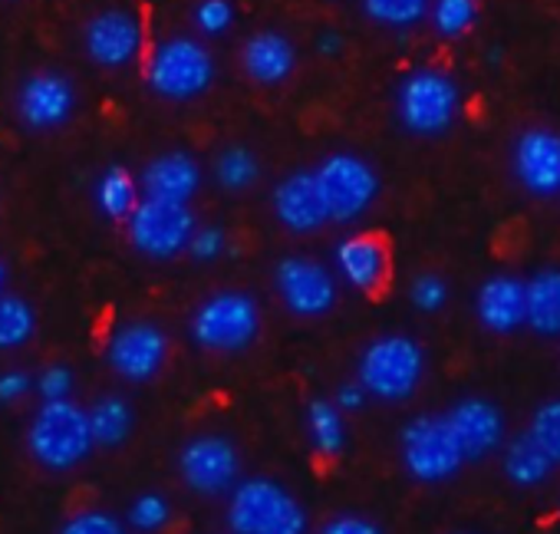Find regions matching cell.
<instances>
[{
	"instance_id": "obj_18",
	"label": "cell",
	"mask_w": 560,
	"mask_h": 534,
	"mask_svg": "<svg viewBox=\"0 0 560 534\" xmlns=\"http://www.w3.org/2000/svg\"><path fill=\"white\" fill-rule=\"evenodd\" d=\"M334 271L343 285H350L360 294H373L383 288L389 271V247L380 234L360 231L343 237L334 247Z\"/></svg>"
},
{
	"instance_id": "obj_28",
	"label": "cell",
	"mask_w": 560,
	"mask_h": 534,
	"mask_svg": "<svg viewBox=\"0 0 560 534\" xmlns=\"http://www.w3.org/2000/svg\"><path fill=\"white\" fill-rule=\"evenodd\" d=\"M432 0H363V14L386 31H412L429 21Z\"/></svg>"
},
{
	"instance_id": "obj_39",
	"label": "cell",
	"mask_w": 560,
	"mask_h": 534,
	"mask_svg": "<svg viewBox=\"0 0 560 534\" xmlns=\"http://www.w3.org/2000/svg\"><path fill=\"white\" fill-rule=\"evenodd\" d=\"M31 390H37V380H31L24 370H8V373H0V403H18V399L27 396Z\"/></svg>"
},
{
	"instance_id": "obj_11",
	"label": "cell",
	"mask_w": 560,
	"mask_h": 534,
	"mask_svg": "<svg viewBox=\"0 0 560 534\" xmlns=\"http://www.w3.org/2000/svg\"><path fill=\"white\" fill-rule=\"evenodd\" d=\"M178 475L195 495H224L241 481V455L224 436H195L178 452Z\"/></svg>"
},
{
	"instance_id": "obj_35",
	"label": "cell",
	"mask_w": 560,
	"mask_h": 534,
	"mask_svg": "<svg viewBox=\"0 0 560 534\" xmlns=\"http://www.w3.org/2000/svg\"><path fill=\"white\" fill-rule=\"evenodd\" d=\"M224 251H228V231L218 224H198L185 254L198 264H211V260L224 257Z\"/></svg>"
},
{
	"instance_id": "obj_32",
	"label": "cell",
	"mask_w": 560,
	"mask_h": 534,
	"mask_svg": "<svg viewBox=\"0 0 560 534\" xmlns=\"http://www.w3.org/2000/svg\"><path fill=\"white\" fill-rule=\"evenodd\" d=\"M168 521H172V504H168V498L159 495V491H145V495H139V498L129 504V524H132L139 534H155V531H162Z\"/></svg>"
},
{
	"instance_id": "obj_17",
	"label": "cell",
	"mask_w": 560,
	"mask_h": 534,
	"mask_svg": "<svg viewBox=\"0 0 560 534\" xmlns=\"http://www.w3.org/2000/svg\"><path fill=\"white\" fill-rule=\"evenodd\" d=\"M452 432L468 462L488 458L504 442V413L485 396H462L448 413Z\"/></svg>"
},
{
	"instance_id": "obj_36",
	"label": "cell",
	"mask_w": 560,
	"mask_h": 534,
	"mask_svg": "<svg viewBox=\"0 0 560 534\" xmlns=\"http://www.w3.org/2000/svg\"><path fill=\"white\" fill-rule=\"evenodd\" d=\"M60 534H126V531H122L119 518H113L106 511H80L60 527Z\"/></svg>"
},
{
	"instance_id": "obj_25",
	"label": "cell",
	"mask_w": 560,
	"mask_h": 534,
	"mask_svg": "<svg viewBox=\"0 0 560 534\" xmlns=\"http://www.w3.org/2000/svg\"><path fill=\"white\" fill-rule=\"evenodd\" d=\"M90 426H93V442L100 449H116L132 436L136 413L129 399H122L119 393H106L90 406Z\"/></svg>"
},
{
	"instance_id": "obj_20",
	"label": "cell",
	"mask_w": 560,
	"mask_h": 534,
	"mask_svg": "<svg viewBox=\"0 0 560 534\" xmlns=\"http://www.w3.org/2000/svg\"><path fill=\"white\" fill-rule=\"evenodd\" d=\"M298 44L280 31H257L241 47V70L257 86H284L298 73Z\"/></svg>"
},
{
	"instance_id": "obj_19",
	"label": "cell",
	"mask_w": 560,
	"mask_h": 534,
	"mask_svg": "<svg viewBox=\"0 0 560 534\" xmlns=\"http://www.w3.org/2000/svg\"><path fill=\"white\" fill-rule=\"evenodd\" d=\"M475 317L488 334H514L527 327V281L514 275H491L475 291Z\"/></svg>"
},
{
	"instance_id": "obj_31",
	"label": "cell",
	"mask_w": 560,
	"mask_h": 534,
	"mask_svg": "<svg viewBox=\"0 0 560 534\" xmlns=\"http://www.w3.org/2000/svg\"><path fill=\"white\" fill-rule=\"evenodd\" d=\"M530 439L560 465V399H547L534 409L530 426H527Z\"/></svg>"
},
{
	"instance_id": "obj_42",
	"label": "cell",
	"mask_w": 560,
	"mask_h": 534,
	"mask_svg": "<svg viewBox=\"0 0 560 534\" xmlns=\"http://www.w3.org/2000/svg\"><path fill=\"white\" fill-rule=\"evenodd\" d=\"M4 281H8V267L0 264V288H4Z\"/></svg>"
},
{
	"instance_id": "obj_8",
	"label": "cell",
	"mask_w": 560,
	"mask_h": 534,
	"mask_svg": "<svg viewBox=\"0 0 560 534\" xmlns=\"http://www.w3.org/2000/svg\"><path fill=\"white\" fill-rule=\"evenodd\" d=\"M334 224H350L363 218L380 198V172L357 152H330L314 169Z\"/></svg>"
},
{
	"instance_id": "obj_14",
	"label": "cell",
	"mask_w": 560,
	"mask_h": 534,
	"mask_svg": "<svg viewBox=\"0 0 560 534\" xmlns=\"http://www.w3.org/2000/svg\"><path fill=\"white\" fill-rule=\"evenodd\" d=\"M165 360H168V334L149 321L122 324L106 347L109 370L126 383L155 380L162 373Z\"/></svg>"
},
{
	"instance_id": "obj_38",
	"label": "cell",
	"mask_w": 560,
	"mask_h": 534,
	"mask_svg": "<svg viewBox=\"0 0 560 534\" xmlns=\"http://www.w3.org/2000/svg\"><path fill=\"white\" fill-rule=\"evenodd\" d=\"M320 534H383V531L376 521H370L363 514H337L320 527Z\"/></svg>"
},
{
	"instance_id": "obj_6",
	"label": "cell",
	"mask_w": 560,
	"mask_h": 534,
	"mask_svg": "<svg viewBox=\"0 0 560 534\" xmlns=\"http://www.w3.org/2000/svg\"><path fill=\"white\" fill-rule=\"evenodd\" d=\"M188 334L205 353H241L260 334V307L247 291H214L195 307Z\"/></svg>"
},
{
	"instance_id": "obj_26",
	"label": "cell",
	"mask_w": 560,
	"mask_h": 534,
	"mask_svg": "<svg viewBox=\"0 0 560 534\" xmlns=\"http://www.w3.org/2000/svg\"><path fill=\"white\" fill-rule=\"evenodd\" d=\"M307 436L320 455H340L347 449V413L334 399H314L307 406Z\"/></svg>"
},
{
	"instance_id": "obj_15",
	"label": "cell",
	"mask_w": 560,
	"mask_h": 534,
	"mask_svg": "<svg viewBox=\"0 0 560 534\" xmlns=\"http://www.w3.org/2000/svg\"><path fill=\"white\" fill-rule=\"evenodd\" d=\"M142 44H145L142 21L126 8L100 11L96 18L86 21V31H83V50L90 63L103 70H122L136 63L142 54Z\"/></svg>"
},
{
	"instance_id": "obj_7",
	"label": "cell",
	"mask_w": 560,
	"mask_h": 534,
	"mask_svg": "<svg viewBox=\"0 0 560 534\" xmlns=\"http://www.w3.org/2000/svg\"><path fill=\"white\" fill-rule=\"evenodd\" d=\"M399 458H402V468L422 485H442L455 478L462 465L468 462L445 413L412 416L399 432Z\"/></svg>"
},
{
	"instance_id": "obj_30",
	"label": "cell",
	"mask_w": 560,
	"mask_h": 534,
	"mask_svg": "<svg viewBox=\"0 0 560 534\" xmlns=\"http://www.w3.org/2000/svg\"><path fill=\"white\" fill-rule=\"evenodd\" d=\"M429 24L442 40H462L478 24V0H432Z\"/></svg>"
},
{
	"instance_id": "obj_24",
	"label": "cell",
	"mask_w": 560,
	"mask_h": 534,
	"mask_svg": "<svg viewBox=\"0 0 560 534\" xmlns=\"http://www.w3.org/2000/svg\"><path fill=\"white\" fill-rule=\"evenodd\" d=\"M93 201H96L103 218L126 221L132 214V208L142 201L139 178L126 165H106L93 182Z\"/></svg>"
},
{
	"instance_id": "obj_3",
	"label": "cell",
	"mask_w": 560,
	"mask_h": 534,
	"mask_svg": "<svg viewBox=\"0 0 560 534\" xmlns=\"http://www.w3.org/2000/svg\"><path fill=\"white\" fill-rule=\"evenodd\" d=\"M425 350L409 334H383L366 344L357 363V380L380 403H406L425 380Z\"/></svg>"
},
{
	"instance_id": "obj_41",
	"label": "cell",
	"mask_w": 560,
	"mask_h": 534,
	"mask_svg": "<svg viewBox=\"0 0 560 534\" xmlns=\"http://www.w3.org/2000/svg\"><path fill=\"white\" fill-rule=\"evenodd\" d=\"M343 47H347V40H343V34L334 31V27L320 31L317 40H314V50H317L320 57H327V60H337V57L343 54Z\"/></svg>"
},
{
	"instance_id": "obj_23",
	"label": "cell",
	"mask_w": 560,
	"mask_h": 534,
	"mask_svg": "<svg viewBox=\"0 0 560 534\" xmlns=\"http://www.w3.org/2000/svg\"><path fill=\"white\" fill-rule=\"evenodd\" d=\"M527 330L560 337V267H540L527 281Z\"/></svg>"
},
{
	"instance_id": "obj_5",
	"label": "cell",
	"mask_w": 560,
	"mask_h": 534,
	"mask_svg": "<svg viewBox=\"0 0 560 534\" xmlns=\"http://www.w3.org/2000/svg\"><path fill=\"white\" fill-rule=\"evenodd\" d=\"M145 80L159 100L191 103L214 86L218 63H214V54L201 40L168 37L152 50L149 67H145Z\"/></svg>"
},
{
	"instance_id": "obj_34",
	"label": "cell",
	"mask_w": 560,
	"mask_h": 534,
	"mask_svg": "<svg viewBox=\"0 0 560 534\" xmlns=\"http://www.w3.org/2000/svg\"><path fill=\"white\" fill-rule=\"evenodd\" d=\"M409 301L419 314H439L445 304H448V285L442 275H416L412 285H409Z\"/></svg>"
},
{
	"instance_id": "obj_2",
	"label": "cell",
	"mask_w": 560,
	"mask_h": 534,
	"mask_svg": "<svg viewBox=\"0 0 560 534\" xmlns=\"http://www.w3.org/2000/svg\"><path fill=\"white\" fill-rule=\"evenodd\" d=\"M228 527L231 534H307L311 521L294 491L273 478L254 475L231 488Z\"/></svg>"
},
{
	"instance_id": "obj_37",
	"label": "cell",
	"mask_w": 560,
	"mask_h": 534,
	"mask_svg": "<svg viewBox=\"0 0 560 534\" xmlns=\"http://www.w3.org/2000/svg\"><path fill=\"white\" fill-rule=\"evenodd\" d=\"M37 393H40V399H70V393H73V370L60 367V363L47 367L37 376Z\"/></svg>"
},
{
	"instance_id": "obj_40",
	"label": "cell",
	"mask_w": 560,
	"mask_h": 534,
	"mask_svg": "<svg viewBox=\"0 0 560 534\" xmlns=\"http://www.w3.org/2000/svg\"><path fill=\"white\" fill-rule=\"evenodd\" d=\"M373 396L366 393V386L360 383V380H353V383H343V386H337V396H334V403L350 416V413H360L366 403H370Z\"/></svg>"
},
{
	"instance_id": "obj_16",
	"label": "cell",
	"mask_w": 560,
	"mask_h": 534,
	"mask_svg": "<svg viewBox=\"0 0 560 534\" xmlns=\"http://www.w3.org/2000/svg\"><path fill=\"white\" fill-rule=\"evenodd\" d=\"M270 211L277 224L288 228L291 234H314L330 224V211L314 169H301L280 178L270 188Z\"/></svg>"
},
{
	"instance_id": "obj_29",
	"label": "cell",
	"mask_w": 560,
	"mask_h": 534,
	"mask_svg": "<svg viewBox=\"0 0 560 534\" xmlns=\"http://www.w3.org/2000/svg\"><path fill=\"white\" fill-rule=\"evenodd\" d=\"M37 330L34 307L18 294H0V350L24 347Z\"/></svg>"
},
{
	"instance_id": "obj_12",
	"label": "cell",
	"mask_w": 560,
	"mask_h": 534,
	"mask_svg": "<svg viewBox=\"0 0 560 534\" xmlns=\"http://www.w3.org/2000/svg\"><path fill=\"white\" fill-rule=\"evenodd\" d=\"M514 182L530 198H560V132L550 126H527L511 146Z\"/></svg>"
},
{
	"instance_id": "obj_4",
	"label": "cell",
	"mask_w": 560,
	"mask_h": 534,
	"mask_svg": "<svg viewBox=\"0 0 560 534\" xmlns=\"http://www.w3.org/2000/svg\"><path fill=\"white\" fill-rule=\"evenodd\" d=\"M27 445L44 468H77L96 449L90 409L77 406L73 399H44L27 429Z\"/></svg>"
},
{
	"instance_id": "obj_13",
	"label": "cell",
	"mask_w": 560,
	"mask_h": 534,
	"mask_svg": "<svg viewBox=\"0 0 560 534\" xmlns=\"http://www.w3.org/2000/svg\"><path fill=\"white\" fill-rule=\"evenodd\" d=\"M18 119L34 132H54L67 126L77 113V86L60 70H37L31 73L14 96Z\"/></svg>"
},
{
	"instance_id": "obj_27",
	"label": "cell",
	"mask_w": 560,
	"mask_h": 534,
	"mask_svg": "<svg viewBox=\"0 0 560 534\" xmlns=\"http://www.w3.org/2000/svg\"><path fill=\"white\" fill-rule=\"evenodd\" d=\"M214 182L231 191V195H241V191H250L257 182H260V159L254 149L247 146H224L218 155H214Z\"/></svg>"
},
{
	"instance_id": "obj_21",
	"label": "cell",
	"mask_w": 560,
	"mask_h": 534,
	"mask_svg": "<svg viewBox=\"0 0 560 534\" xmlns=\"http://www.w3.org/2000/svg\"><path fill=\"white\" fill-rule=\"evenodd\" d=\"M139 188L145 198H162V201H182L191 205V198L201 188V165L191 152L172 149L155 159L139 175Z\"/></svg>"
},
{
	"instance_id": "obj_10",
	"label": "cell",
	"mask_w": 560,
	"mask_h": 534,
	"mask_svg": "<svg viewBox=\"0 0 560 534\" xmlns=\"http://www.w3.org/2000/svg\"><path fill=\"white\" fill-rule=\"evenodd\" d=\"M195 228H198V221H195L191 205L145 198V195L132 208V214L126 218V231H129L132 247L152 260H168V257L185 254Z\"/></svg>"
},
{
	"instance_id": "obj_9",
	"label": "cell",
	"mask_w": 560,
	"mask_h": 534,
	"mask_svg": "<svg viewBox=\"0 0 560 534\" xmlns=\"http://www.w3.org/2000/svg\"><path fill=\"white\" fill-rule=\"evenodd\" d=\"M273 291L288 314L317 321L337 307V271L311 254H288L273 264Z\"/></svg>"
},
{
	"instance_id": "obj_22",
	"label": "cell",
	"mask_w": 560,
	"mask_h": 534,
	"mask_svg": "<svg viewBox=\"0 0 560 534\" xmlns=\"http://www.w3.org/2000/svg\"><path fill=\"white\" fill-rule=\"evenodd\" d=\"M553 468H557V462L530 439V432L514 436L501 449V472L517 488H537V485H544Z\"/></svg>"
},
{
	"instance_id": "obj_33",
	"label": "cell",
	"mask_w": 560,
	"mask_h": 534,
	"mask_svg": "<svg viewBox=\"0 0 560 534\" xmlns=\"http://www.w3.org/2000/svg\"><path fill=\"white\" fill-rule=\"evenodd\" d=\"M234 18L237 14L231 0H198L191 11V21L201 37H224L234 27Z\"/></svg>"
},
{
	"instance_id": "obj_1",
	"label": "cell",
	"mask_w": 560,
	"mask_h": 534,
	"mask_svg": "<svg viewBox=\"0 0 560 534\" xmlns=\"http://www.w3.org/2000/svg\"><path fill=\"white\" fill-rule=\"evenodd\" d=\"M393 109L402 132L416 139H439L458 123L462 86L452 73L439 67H412L396 83Z\"/></svg>"
}]
</instances>
